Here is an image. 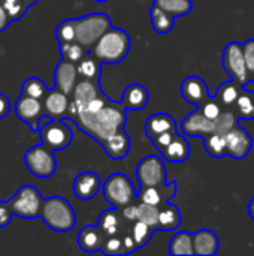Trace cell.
<instances>
[{"mask_svg":"<svg viewBox=\"0 0 254 256\" xmlns=\"http://www.w3.org/2000/svg\"><path fill=\"white\" fill-rule=\"evenodd\" d=\"M72 120L76 123L78 129L90 135L99 144H103L117 132L124 130L127 122V108L121 102L117 104L109 100L100 111H79Z\"/></svg>","mask_w":254,"mask_h":256,"instance_id":"obj_1","label":"cell"},{"mask_svg":"<svg viewBox=\"0 0 254 256\" xmlns=\"http://www.w3.org/2000/svg\"><path fill=\"white\" fill-rule=\"evenodd\" d=\"M132 46L130 36L123 28H109L90 50V52L97 57L102 63L117 64L123 62Z\"/></svg>","mask_w":254,"mask_h":256,"instance_id":"obj_2","label":"cell"},{"mask_svg":"<svg viewBox=\"0 0 254 256\" xmlns=\"http://www.w3.org/2000/svg\"><path fill=\"white\" fill-rule=\"evenodd\" d=\"M39 218L49 230L55 232H69L76 224V214L72 204L61 196L43 200Z\"/></svg>","mask_w":254,"mask_h":256,"instance_id":"obj_3","label":"cell"},{"mask_svg":"<svg viewBox=\"0 0 254 256\" xmlns=\"http://www.w3.org/2000/svg\"><path fill=\"white\" fill-rule=\"evenodd\" d=\"M102 194L105 201L117 210H123L138 201V190L133 188L132 180L123 172L111 174L102 184Z\"/></svg>","mask_w":254,"mask_h":256,"instance_id":"obj_4","label":"cell"},{"mask_svg":"<svg viewBox=\"0 0 254 256\" xmlns=\"http://www.w3.org/2000/svg\"><path fill=\"white\" fill-rule=\"evenodd\" d=\"M75 21H76V40L88 51L109 28H112L111 18L105 12H93L81 18H75Z\"/></svg>","mask_w":254,"mask_h":256,"instance_id":"obj_5","label":"cell"},{"mask_svg":"<svg viewBox=\"0 0 254 256\" xmlns=\"http://www.w3.org/2000/svg\"><path fill=\"white\" fill-rule=\"evenodd\" d=\"M7 202L15 216L22 219H34L40 216L43 198L34 186H22Z\"/></svg>","mask_w":254,"mask_h":256,"instance_id":"obj_6","label":"cell"},{"mask_svg":"<svg viewBox=\"0 0 254 256\" xmlns=\"http://www.w3.org/2000/svg\"><path fill=\"white\" fill-rule=\"evenodd\" d=\"M222 63H223L226 74L231 76V80L238 82L241 87H244L252 80V75H250L246 57H244L243 44L229 42L223 50Z\"/></svg>","mask_w":254,"mask_h":256,"instance_id":"obj_7","label":"cell"},{"mask_svg":"<svg viewBox=\"0 0 254 256\" xmlns=\"http://www.w3.org/2000/svg\"><path fill=\"white\" fill-rule=\"evenodd\" d=\"M27 170L37 178H49L57 171V160L54 152L42 142L28 148L24 154Z\"/></svg>","mask_w":254,"mask_h":256,"instance_id":"obj_8","label":"cell"},{"mask_svg":"<svg viewBox=\"0 0 254 256\" xmlns=\"http://www.w3.org/2000/svg\"><path fill=\"white\" fill-rule=\"evenodd\" d=\"M40 142L52 152L66 150L73 140L72 129L66 124V120L51 118L39 129Z\"/></svg>","mask_w":254,"mask_h":256,"instance_id":"obj_9","label":"cell"},{"mask_svg":"<svg viewBox=\"0 0 254 256\" xmlns=\"http://www.w3.org/2000/svg\"><path fill=\"white\" fill-rule=\"evenodd\" d=\"M136 177L141 188L166 184L165 159L156 154H150L144 158L136 166Z\"/></svg>","mask_w":254,"mask_h":256,"instance_id":"obj_10","label":"cell"},{"mask_svg":"<svg viewBox=\"0 0 254 256\" xmlns=\"http://www.w3.org/2000/svg\"><path fill=\"white\" fill-rule=\"evenodd\" d=\"M15 116L24 122L33 132H39V120L45 116L43 102L40 99L19 94L13 106Z\"/></svg>","mask_w":254,"mask_h":256,"instance_id":"obj_11","label":"cell"},{"mask_svg":"<svg viewBox=\"0 0 254 256\" xmlns=\"http://www.w3.org/2000/svg\"><path fill=\"white\" fill-rule=\"evenodd\" d=\"M102 88H100V81L96 80H85L82 78L81 81L76 82L73 92H72V99H70V105H69V116L67 118H73L90 100H93L94 98H97L99 94H102Z\"/></svg>","mask_w":254,"mask_h":256,"instance_id":"obj_12","label":"cell"},{"mask_svg":"<svg viewBox=\"0 0 254 256\" xmlns=\"http://www.w3.org/2000/svg\"><path fill=\"white\" fill-rule=\"evenodd\" d=\"M226 142H228V156L240 160L247 158L253 148V140L250 134L240 124H237L234 129H231L226 134Z\"/></svg>","mask_w":254,"mask_h":256,"instance_id":"obj_13","label":"cell"},{"mask_svg":"<svg viewBox=\"0 0 254 256\" xmlns=\"http://www.w3.org/2000/svg\"><path fill=\"white\" fill-rule=\"evenodd\" d=\"M181 130L186 136L193 138H205L207 135L216 132V120H210L204 116V112L198 108L190 112L181 123Z\"/></svg>","mask_w":254,"mask_h":256,"instance_id":"obj_14","label":"cell"},{"mask_svg":"<svg viewBox=\"0 0 254 256\" xmlns=\"http://www.w3.org/2000/svg\"><path fill=\"white\" fill-rule=\"evenodd\" d=\"M102 184L103 183H102L100 177L94 171H85V172H81L75 177L73 184H72V190L78 200L90 201L102 189Z\"/></svg>","mask_w":254,"mask_h":256,"instance_id":"obj_15","label":"cell"},{"mask_svg":"<svg viewBox=\"0 0 254 256\" xmlns=\"http://www.w3.org/2000/svg\"><path fill=\"white\" fill-rule=\"evenodd\" d=\"M177 195V182H171L162 186H145L138 190V201L160 207L171 201Z\"/></svg>","mask_w":254,"mask_h":256,"instance_id":"obj_16","label":"cell"},{"mask_svg":"<svg viewBox=\"0 0 254 256\" xmlns=\"http://www.w3.org/2000/svg\"><path fill=\"white\" fill-rule=\"evenodd\" d=\"M43 110L45 114L51 118H58V120H64L69 116V105H70V99L69 94H66L64 92H61L60 88L54 87L49 88V92L46 93V96L43 98Z\"/></svg>","mask_w":254,"mask_h":256,"instance_id":"obj_17","label":"cell"},{"mask_svg":"<svg viewBox=\"0 0 254 256\" xmlns=\"http://www.w3.org/2000/svg\"><path fill=\"white\" fill-rule=\"evenodd\" d=\"M181 96L186 102L199 106L207 98H210V92H208V84L196 75H190L187 76L183 82H181Z\"/></svg>","mask_w":254,"mask_h":256,"instance_id":"obj_18","label":"cell"},{"mask_svg":"<svg viewBox=\"0 0 254 256\" xmlns=\"http://www.w3.org/2000/svg\"><path fill=\"white\" fill-rule=\"evenodd\" d=\"M78 68L75 63L61 58V62L55 66L54 70V87L60 88L61 92H64L66 94H72L76 82H78Z\"/></svg>","mask_w":254,"mask_h":256,"instance_id":"obj_19","label":"cell"},{"mask_svg":"<svg viewBox=\"0 0 254 256\" xmlns=\"http://www.w3.org/2000/svg\"><path fill=\"white\" fill-rule=\"evenodd\" d=\"M220 240L211 230H199L193 234V250L198 256H213L219 252Z\"/></svg>","mask_w":254,"mask_h":256,"instance_id":"obj_20","label":"cell"},{"mask_svg":"<svg viewBox=\"0 0 254 256\" xmlns=\"http://www.w3.org/2000/svg\"><path fill=\"white\" fill-rule=\"evenodd\" d=\"M105 238H106V236L99 228V225H87L79 231L76 242H78V246L81 250L91 254V252L102 250Z\"/></svg>","mask_w":254,"mask_h":256,"instance_id":"obj_21","label":"cell"},{"mask_svg":"<svg viewBox=\"0 0 254 256\" xmlns=\"http://www.w3.org/2000/svg\"><path fill=\"white\" fill-rule=\"evenodd\" d=\"M148 102H150V93H148V88L142 84L133 82V84L127 86L123 92L121 104L127 110L139 111V110L145 108L148 105Z\"/></svg>","mask_w":254,"mask_h":256,"instance_id":"obj_22","label":"cell"},{"mask_svg":"<svg viewBox=\"0 0 254 256\" xmlns=\"http://www.w3.org/2000/svg\"><path fill=\"white\" fill-rule=\"evenodd\" d=\"M102 147L111 159L121 160V159L127 158V154L130 152V138L126 134V130H120L114 136L106 140L102 144Z\"/></svg>","mask_w":254,"mask_h":256,"instance_id":"obj_23","label":"cell"},{"mask_svg":"<svg viewBox=\"0 0 254 256\" xmlns=\"http://www.w3.org/2000/svg\"><path fill=\"white\" fill-rule=\"evenodd\" d=\"M160 154L165 160H169L172 164H183L190 156V142L186 136L178 135L171 144L160 150Z\"/></svg>","mask_w":254,"mask_h":256,"instance_id":"obj_24","label":"cell"},{"mask_svg":"<svg viewBox=\"0 0 254 256\" xmlns=\"http://www.w3.org/2000/svg\"><path fill=\"white\" fill-rule=\"evenodd\" d=\"M171 129H177V122L172 116L165 114V112L153 114L145 122V134L148 140H154L157 135Z\"/></svg>","mask_w":254,"mask_h":256,"instance_id":"obj_25","label":"cell"},{"mask_svg":"<svg viewBox=\"0 0 254 256\" xmlns=\"http://www.w3.org/2000/svg\"><path fill=\"white\" fill-rule=\"evenodd\" d=\"M181 213L177 206H174L171 201L162 204L159 207V224L157 230L160 231H174L181 224Z\"/></svg>","mask_w":254,"mask_h":256,"instance_id":"obj_26","label":"cell"},{"mask_svg":"<svg viewBox=\"0 0 254 256\" xmlns=\"http://www.w3.org/2000/svg\"><path fill=\"white\" fill-rule=\"evenodd\" d=\"M150 21H151L153 30L156 33L166 34L174 30L175 16L172 14L166 12L165 9H162L160 6H157L156 3H153V6L150 9Z\"/></svg>","mask_w":254,"mask_h":256,"instance_id":"obj_27","label":"cell"},{"mask_svg":"<svg viewBox=\"0 0 254 256\" xmlns=\"http://www.w3.org/2000/svg\"><path fill=\"white\" fill-rule=\"evenodd\" d=\"M241 92H243V87L238 82H235L234 80H231V81L223 82L219 87V90H217V93L214 96L219 99V102L223 105V108L234 110V106H235Z\"/></svg>","mask_w":254,"mask_h":256,"instance_id":"obj_28","label":"cell"},{"mask_svg":"<svg viewBox=\"0 0 254 256\" xmlns=\"http://www.w3.org/2000/svg\"><path fill=\"white\" fill-rule=\"evenodd\" d=\"M168 249H169V254L171 255H195V250H193V234H190L187 231L177 232L171 238Z\"/></svg>","mask_w":254,"mask_h":256,"instance_id":"obj_29","label":"cell"},{"mask_svg":"<svg viewBox=\"0 0 254 256\" xmlns=\"http://www.w3.org/2000/svg\"><path fill=\"white\" fill-rule=\"evenodd\" d=\"M78 68V74L81 78L85 80H96L100 81V75H102V62L94 57L90 51L87 52V56L76 64Z\"/></svg>","mask_w":254,"mask_h":256,"instance_id":"obj_30","label":"cell"},{"mask_svg":"<svg viewBox=\"0 0 254 256\" xmlns=\"http://www.w3.org/2000/svg\"><path fill=\"white\" fill-rule=\"evenodd\" d=\"M204 140V147L205 152L216 159H220L223 156H228V142H226V135L220 132H213L207 135Z\"/></svg>","mask_w":254,"mask_h":256,"instance_id":"obj_31","label":"cell"},{"mask_svg":"<svg viewBox=\"0 0 254 256\" xmlns=\"http://www.w3.org/2000/svg\"><path fill=\"white\" fill-rule=\"evenodd\" d=\"M127 231L132 234L133 240L136 242L138 249H141V248H144V246H147L150 243V240L153 237V232H154V228L144 224V222H141V220H135L133 224L129 225Z\"/></svg>","mask_w":254,"mask_h":256,"instance_id":"obj_32","label":"cell"},{"mask_svg":"<svg viewBox=\"0 0 254 256\" xmlns=\"http://www.w3.org/2000/svg\"><path fill=\"white\" fill-rule=\"evenodd\" d=\"M234 111L237 112L238 118L243 120H253L254 118V93L243 90L235 106Z\"/></svg>","mask_w":254,"mask_h":256,"instance_id":"obj_33","label":"cell"},{"mask_svg":"<svg viewBox=\"0 0 254 256\" xmlns=\"http://www.w3.org/2000/svg\"><path fill=\"white\" fill-rule=\"evenodd\" d=\"M154 3L166 12L172 14L175 18L186 16L193 8V0H154Z\"/></svg>","mask_w":254,"mask_h":256,"instance_id":"obj_34","label":"cell"},{"mask_svg":"<svg viewBox=\"0 0 254 256\" xmlns=\"http://www.w3.org/2000/svg\"><path fill=\"white\" fill-rule=\"evenodd\" d=\"M88 50L84 48L78 40H73V42H66V44H60V54H61V58L64 60H69L75 64H78L85 56H87Z\"/></svg>","mask_w":254,"mask_h":256,"instance_id":"obj_35","label":"cell"},{"mask_svg":"<svg viewBox=\"0 0 254 256\" xmlns=\"http://www.w3.org/2000/svg\"><path fill=\"white\" fill-rule=\"evenodd\" d=\"M48 92H49L48 86L40 78H36V76L27 78L21 86V94L31 96V98H36L40 100H43V98L46 96Z\"/></svg>","mask_w":254,"mask_h":256,"instance_id":"obj_36","label":"cell"},{"mask_svg":"<svg viewBox=\"0 0 254 256\" xmlns=\"http://www.w3.org/2000/svg\"><path fill=\"white\" fill-rule=\"evenodd\" d=\"M55 38L58 40V45L76 40V21H75V18L63 20L55 28Z\"/></svg>","mask_w":254,"mask_h":256,"instance_id":"obj_37","label":"cell"},{"mask_svg":"<svg viewBox=\"0 0 254 256\" xmlns=\"http://www.w3.org/2000/svg\"><path fill=\"white\" fill-rule=\"evenodd\" d=\"M138 220L153 226L154 230H157V224H159V207L151 206V204H145V202H139L138 204Z\"/></svg>","mask_w":254,"mask_h":256,"instance_id":"obj_38","label":"cell"},{"mask_svg":"<svg viewBox=\"0 0 254 256\" xmlns=\"http://www.w3.org/2000/svg\"><path fill=\"white\" fill-rule=\"evenodd\" d=\"M238 116L234 110H223V112L216 118V132L228 134L231 129H234L238 124Z\"/></svg>","mask_w":254,"mask_h":256,"instance_id":"obj_39","label":"cell"},{"mask_svg":"<svg viewBox=\"0 0 254 256\" xmlns=\"http://www.w3.org/2000/svg\"><path fill=\"white\" fill-rule=\"evenodd\" d=\"M198 108H199V110L204 112V116H205L207 118H210V120H216V118L223 112V105L219 102V99H217L216 96L207 98Z\"/></svg>","mask_w":254,"mask_h":256,"instance_id":"obj_40","label":"cell"},{"mask_svg":"<svg viewBox=\"0 0 254 256\" xmlns=\"http://www.w3.org/2000/svg\"><path fill=\"white\" fill-rule=\"evenodd\" d=\"M102 252L108 256L126 255L123 237L121 236H109V237H106L105 242H103V246H102Z\"/></svg>","mask_w":254,"mask_h":256,"instance_id":"obj_41","label":"cell"},{"mask_svg":"<svg viewBox=\"0 0 254 256\" xmlns=\"http://www.w3.org/2000/svg\"><path fill=\"white\" fill-rule=\"evenodd\" d=\"M0 3L4 6V9L7 10L12 21L21 20L25 15V12L28 10V6L22 0H0Z\"/></svg>","mask_w":254,"mask_h":256,"instance_id":"obj_42","label":"cell"},{"mask_svg":"<svg viewBox=\"0 0 254 256\" xmlns=\"http://www.w3.org/2000/svg\"><path fill=\"white\" fill-rule=\"evenodd\" d=\"M180 134H178V130L177 129H171V130H166V132H163V134H160V135H157L154 140H151L153 141V144L156 146V148L160 152L162 148H165L168 144H171L177 136H178Z\"/></svg>","mask_w":254,"mask_h":256,"instance_id":"obj_43","label":"cell"},{"mask_svg":"<svg viewBox=\"0 0 254 256\" xmlns=\"http://www.w3.org/2000/svg\"><path fill=\"white\" fill-rule=\"evenodd\" d=\"M111 99H108L103 93L102 94H99L97 98H94L93 100H90L81 111H88V112H97V111H100L108 102H109Z\"/></svg>","mask_w":254,"mask_h":256,"instance_id":"obj_44","label":"cell"},{"mask_svg":"<svg viewBox=\"0 0 254 256\" xmlns=\"http://www.w3.org/2000/svg\"><path fill=\"white\" fill-rule=\"evenodd\" d=\"M243 50H244V57H246L249 70H250V74H252L254 69V38L253 39L246 40V42L243 44Z\"/></svg>","mask_w":254,"mask_h":256,"instance_id":"obj_45","label":"cell"},{"mask_svg":"<svg viewBox=\"0 0 254 256\" xmlns=\"http://www.w3.org/2000/svg\"><path fill=\"white\" fill-rule=\"evenodd\" d=\"M121 213V218L123 220L129 222V224H133L135 220H138V204H130L127 207H124L123 210H120Z\"/></svg>","mask_w":254,"mask_h":256,"instance_id":"obj_46","label":"cell"},{"mask_svg":"<svg viewBox=\"0 0 254 256\" xmlns=\"http://www.w3.org/2000/svg\"><path fill=\"white\" fill-rule=\"evenodd\" d=\"M12 210L9 202H1L0 201V228L6 226L10 224V218H12Z\"/></svg>","mask_w":254,"mask_h":256,"instance_id":"obj_47","label":"cell"},{"mask_svg":"<svg viewBox=\"0 0 254 256\" xmlns=\"http://www.w3.org/2000/svg\"><path fill=\"white\" fill-rule=\"evenodd\" d=\"M10 112V100L6 94L0 93V120Z\"/></svg>","mask_w":254,"mask_h":256,"instance_id":"obj_48","label":"cell"},{"mask_svg":"<svg viewBox=\"0 0 254 256\" xmlns=\"http://www.w3.org/2000/svg\"><path fill=\"white\" fill-rule=\"evenodd\" d=\"M10 22H12V20H10V16H9L7 10H6V9H4V6L0 3V33H1V32H4Z\"/></svg>","mask_w":254,"mask_h":256,"instance_id":"obj_49","label":"cell"},{"mask_svg":"<svg viewBox=\"0 0 254 256\" xmlns=\"http://www.w3.org/2000/svg\"><path fill=\"white\" fill-rule=\"evenodd\" d=\"M247 212H249V216H250V218L254 220V196L250 200V202H249Z\"/></svg>","mask_w":254,"mask_h":256,"instance_id":"obj_50","label":"cell"},{"mask_svg":"<svg viewBox=\"0 0 254 256\" xmlns=\"http://www.w3.org/2000/svg\"><path fill=\"white\" fill-rule=\"evenodd\" d=\"M22 2H24V3H25V4H27L28 8H31V6H34V4H36V3H37L39 0H22Z\"/></svg>","mask_w":254,"mask_h":256,"instance_id":"obj_51","label":"cell"},{"mask_svg":"<svg viewBox=\"0 0 254 256\" xmlns=\"http://www.w3.org/2000/svg\"><path fill=\"white\" fill-rule=\"evenodd\" d=\"M250 75H252V80H253V81H254V69H253V72H252Z\"/></svg>","mask_w":254,"mask_h":256,"instance_id":"obj_52","label":"cell"},{"mask_svg":"<svg viewBox=\"0 0 254 256\" xmlns=\"http://www.w3.org/2000/svg\"><path fill=\"white\" fill-rule=\"evenodd\" d=\"M96 2H106V0H96Z\"/></svg>","mask_w":254,"mask_h":256,"instance_id":"obj_53","label":"cell"}]
</instances>
